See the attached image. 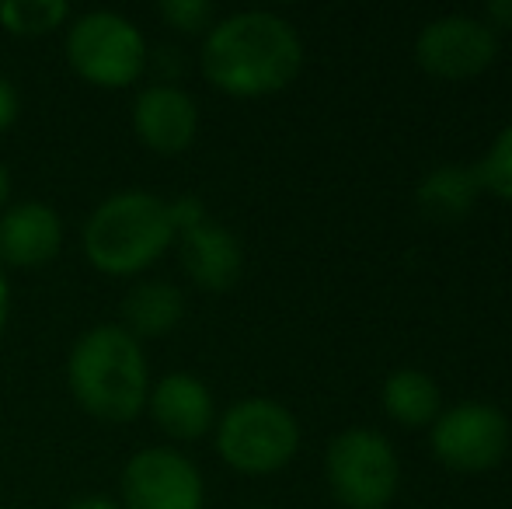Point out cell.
Here are the masks:
<instances>
[{"instance_id":"obj_9","label":"cell","mask_w":512,"mask_h":509,"mask_svg":"<svg viewBox=\"0 0 512 509\" xmlns=\"http://www.w3.org/2000/svg\"><path fill=\"white\" fill-rule=\"evenodd\" d=\"M499 56V32L481 14H439L415 35V60L425 74L467 81L485 74Z\"/></svg>"},{"instance_id":"obj_1","label":"cell","mask_w":512,"mask_h":509,"mask_svg":"<svg viewBox=\"0 0 512 509\" xmlns=\"http://www.w3.org/2000/svg\"><path fill=\"white\" fill-rule=\"evenodd\" d=\"M199 70L227 98H269L304 70V35L290 18L265 7L223 14L203 35Z\"/></svg>"},{"instance_id":"obj_8","label":"cell","mask_w":512,"mask_h":509,"mask_svg":"<svg viewBox=\"0 0 512 509\" xmlns=\"http://www.w3.org/2000/svg\"><path fill=\"white\" fill-rule=\"evenodd\" d=\"M122 509H206V478L178 447H140L119 475Z\"/></svg>"},{"instance_id":"obj_23","label":"cell","mask_w":512,"mask_h":509,"mask_svg":"<svg viewBox=\"0 0 512 509\" xmlns=\"http://www.w3.org/2000/svg\"><path fill=\"white\" fill-rule=\"evenodd\" d=\"M7 325H11V279L0 265V339H4Z\"/></svg>"},{"instance_id":"obj_6","label":"cell","mask_w":512,"mask_h":509,"mask_svg":"<svg viewBox=\"0 0 512 509\" xmlns=\"http://www.w3.org/2000/svg\"><path fill=\"white\" fill-rule=\"evenodd\" d=\"M324 482L345 509H387L401 489V457L380 429L349 426L324 447Z\"/></svg>"},{"instance_id":"obj_11","label":"cell","mask_w":512,"mask_h":509,"mask_svg":"<svg viewBox=\"0 0 512 509\" xmlns=\"http://www.w3.org/2000/svg\"><path fill=\"white\" fill-rule=\"evenodd\" d=\"M175 248L182 272L192 286L206 293H227L237 286L244 272V245L227 224L203 213L192 224H182L175 231Z\"/></svg>"},{"instance_id":"obj_15","label":"cell","mask_w":512,"mask_h":509,"mask_svg":"<svg viewBox=\"0 0 512 509\" xmlns=\"http://www.w3.org/2000/svg\"><path fill=\"white\" fill-rule=\"evenodd\" d=\"M185 321V293L168 279H136L122 297L119 325L136 342L164 339Z\"/></svg>"},{"instance_id":"obj_2","label":"cell","mask_w":512,"mask_h":509,"mask_svg":"<svg viewBox=\"0 0 512 509\" xmlns=\"http://www.w3.org/2000/svg\"><path fill=\"white\" fill-rule=\"evenodd\" d=\"M150 360L119 321H102L81 332L67 356V387L77 408L105 426H129L147 412Z\"/></svg>"},{"instance_id":"obj_20","label":"cell","mask_w":512,"mask_h":509,"mask_svg":"<svg viewBox=\"0 0 512 509\" xmlns=\"http://www.w3.org/2000/svg\"><path fill=\"white\" fill-rule=\"evenodd\" d=\"M21 119V91L7 74H0V136Z\"/></svg>"},{"instance_id":"obj_14","label":"cell","mask_w":512,"mask_h":509,"mask_svg":"<svg viewBox=\"0 0 512 509\" xmlns=\"http://www.w3.org/2000/svg\"><path fill=\"white\" fill-rule=\"evenodd\" d=\"M481 192L485 185H481L478 164L446 161L422 175L415 189V206L422 210V217L436 220V224H457L478 206Z\"/></svg>"},{"instance_id":"obj_10","label":"cell","mask_w":512,"mask_h":509,"mask_svg":"<svg viewBox=\"0 0 512 509\" xmlns=\"http://www.w3.org/2000/svg\"><path fill=\"white\" fill-rule=\"evenodd\" d=\"M129 129L143 150L157 157H178L199 140L203 112L196 95L178 81H154L133 95Z\"/></svg>"},{"instance_id":"obj_18","label":"cell","mask_w":512,"mask_h":509,"mask_svg":"<svg viewBox=\"0 0 512 509\" xmlns=\"http://www.w3.org/2000/svg\"><path fill=\"white\" fill-rule=\"evenodd\" d=\"M478 175L485 192L512 203V123H506L488 143L485 157L478 161Z\"/></svg>"},{"instance_id":"obj_3","label":"cell","mask_w":512,"mask_h":509,"mask_svg":"<svg viewBox=\"0 0 512 509\" xmlns=\"http://www.w3.org/2000/svg\"><path fill=\"white\" fill-rule=\"evenodd\" d=\"M175 248L171 199L150 189L105 196L81 224V252L108 279H136Z\"/></svg>"},{"instance_id":"obj_12","label":"cell","mask_w":512,"mask_h":509,"mask_svg":"<svg viewBox=\"0 0 512 509\" xmlns=\"http://www.w3.org/2000/svg\"><path fill=\"white\" fill-rule=\"evenodd\" d=\"M147 415L168 440L196 443L213 433L216 426V398L199 374L189 370H171L150 384Z\"/></svg>"},{"instance_id":"obj_22","label":"cell","mask_w":512,"mask_h":509,"mask_svg":"<svg viewBox=\"0 0 512 509\" xmlns=\"http://www.w3.org/2000/svg\"><path fill=\"white\" fill-rule=\"evenodd\" d=\"M67 509H122L119 499L108 496V492H84V496L70 499Z\"/></svg>"},{"instance_id":"obj_24","label":"cell","mask_w":512,"mask_h":509,"mask_svg":"<svg viewBox=\"0 0 512 509\" xmlns=\"http://www.w3.org/2000/svg\"><path fill=\"white\" fill-rule=\"evenodd\" d=\"M11 192H14V178H11V168H7V164L0 161V213H4L7 206L14 203V199H11Z\"/></svg>"},{"instance_id":"obj_21","label":"cell","mask_w":512,"mask_h":509,"mask_svg":"<svg viewBox=\"0 0 512 509\" xmlns=\"http://www.w3.org/2000/svg\"><path fill=\"white\" fill-rule=\"evenodd\" d=\"M481 18H485L495 32H506V28H512V0H488Z\"/></svg>"},{"instance_id":"obj_13","label":"cell","mask_w":512,"mask_h":509,"mask_svg":"<svg viewBox=\"0 0 512 509\" xmlns=\"http://www.w3.org/2000/svg\"><path fill=\"white\" fill-rule=\"evenodd\" d=\"M63 217L42 199H21L0 213V265L39 269L63 248Z\"/></svg>"},{"instance_id":"obj_17","label":"cell","mask_w":512,"mask_h":509,"mask_svg":"<svg viewBox=\"0 0 512 509\" xmlns=\"http://www.w3.org/2000/svg\"><path fill=\"white\" fill-rule=\"evenodd\" d=\"M67 0H0V28L14 39H46L70 25Z\"/></svg>"},{"instance_id":"obj_5","label":"cell","mask_w":512,"mask_h":509,"mask_svg":"<svg viewBox=\"0 0 512 509\" xmlns=\"http://www.w3.org/2000/svg\"><path fill=\"white\" fill-rule=\"evenodd\" d=\"M300 422L283 401L251 394L216 415L213 447L230 471L265 478L283 471L300 450Z\"/></svg>"},{"instance_id":"obj_4","label":"cell","mask_w":512,"mask_h":509,"mask_svg":"<svg viewBox=\"0 0 512 509\" xmlns=\"http://www.w3.org/2000/svg\"><path fill=\"white\" fill-rule=\"evenodd\" d=\"M63 53L74 77L98 91L136 88L150 67L143 28L122 11H108V7L70 18V25L63 28Z\"/></svg>"},{"instance_id":"obj_7","label":"cell","mask_w":512,"mask_h":509,"mask_svg":"<svg viewBox=\"0 0 512 509\" xmlns=\"http://www.w3.org/2000/svg\"><path fill=\"white\" fill-rule=\"evenodd\" d=\"M509 415L492 401H457L429 426V447L443 468L457 475H485L509 454Z\"/></svg>"},{"instance_id":"obj_19","label":"cell","mask_w":512,"mask_h":509,"mask_svg":"<svg viewBox=\"0 0 512 509\" xmlns=\"http://www.w3.org/2000/svg\"><path fill=\"white\" fill-rule=\"evenodd\" d=\"M157 18L182 35H206L220 14H216L213 0H161Z\"/></svg>"},{"instance_id":"obj_16","label":"cell","mask_w":512,"mask_h":509,"mask_svg":"<svg viewBox=\"0 0 512 509\" xmlns=\"http://www.w3.org/2000/svg\"><path fill=\"white\" fill-rule=\"evenodd\" d=\"M380 401H384V412L408 429L432 426L436 415L443 412V391H439L436 377L418 367L391 370L380 387Z\"/></svg>"}]
</instances>
